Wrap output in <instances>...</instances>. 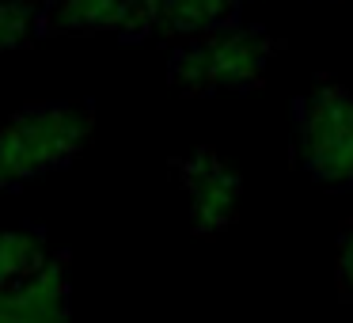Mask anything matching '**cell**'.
Here are the masks:
<instances>
[{
  "instance_id": "cell-1",
  "label": "cell",
  "mask_w": 353,
  "mask_h": 323,
  "mask_svg": "<svg viewBox=\"0 0 353 323\" xmlns=\"http://www.w3.org/2000/svg\"><path fill=\"white\" fill-rule=\"evenodd\" d=\"M95 133L88 103H34L0 122V190L72 164Z\"/></svg>"
},
{
  "instance_id": "cell-2",
  "label": "cell",
  "mask_w": 353,
  "mask_h": 323,
  "mask_svg": "<svg viewBox=\"0 0 353 323\" xmlns=\"http://www.w3.org/2000/svg\"><path fill=\"white\" fill-rule=\"evenodd\" d=\"M274 39L262 27H221L186 39L171 54V84L183 95L251 92L266 80Z\"/></svg>"
},
{
  "instance_id": "cell-3",
  "label": "cell",
  "mask_w": 353,
  "mask_h": 323,
  "mask_svg": "<svg viewBox=\"0 0 353 323\" xmlns=\"http://www.w3.org/2000/svg\"><path fill=\"white\" fill-rule=\"evenodd\" d=\"M296 148L307 175L323 186H353V92L315 80L296 107Z\"/></svg>"
},
{
  "instance_id": "cell-4",
  "label": "cell",
  "mask_w": 353,
  "mask_h": 323,
  "mask_svg": "<svg viewBox=\"0 0 353 323\" xmlns=\"http://www.w3.org/2000/svg\"><path fill=\"white\" fill-rule=\"evenodd\" d=\"M179 186L186 194V209H190V228L201 236L224 232L239 217V194L243 183L239 175L213 153V148H198L186 160L175 164Z\"/></svg>"
},
{
  "instance_id": "cell-5",
  "label": "cell",
  "mask_w": 353,
  "mask_h": 323,
  "mask_svg": "<svg viewBox=\"0 0 353 323\" xmlns=\"http://www.w3.org/2000/svg\"><path fill=\"white\" fill-rule=\"evenodd\" d=\"M163 0H54L42 8L46 35H99L114 31L122 39H145L160 23Z\"/></svg>"
},
{
  "instance_id": "cell-6",
  "label": "cell",
  "mask_w": 353,
  "mask_h": 323,
  "mask_svg": "<svg viewBox=\"0 0 353 323\" xmlns=\"http://www.w3.org/2000/svg\"><path fill=\"white\" fill-rule=\"evenodd\" d=\"M69 259L50 255L34 277L0 285V323H69Z\"/></svg>"
},
{
  "instance_id": "cell-7",
  "label": "cell",
  "mask_w": 353,
  "mask_h": 323,
  "mask_svg": "<svg viewBox=\"0 0 353 323\" xmlns=\"http://www.w3.org/2000/svg\"><path fill=\"white\" fill-rule=\"evenodd\" d=\"M239 4L243 0H163L156 35L171 42H186L205 31H221V27L236 23Z\"/></svg>"
},
{
  "instance_id": "cell-8",
  "label": "cell",
  "mask_w": 353,
  "mask_h": 323,
  "mask_svg": "<svg viewBox=\"0 0 353 323\" xmlns=\"http://www.w3.org/2000/svg\"><path fill=\"white\" fill-rule=\"evenodd\" d=\"M50 262L42 228H4L0 232V285H19Z\"/></svg>"
},
{
  "instance_id": "cell-9",
  "label": "cell",
  "mask_w": 353,
  "mask_h": 323,
  "mask_svg": "<svg viewBox=\"0 0 353 323\" xmlns=\"http://www.w3.org/2000/svg\"><path fill=\"white\" fill-rule=\"evenodd\" d=\"M42 31V8L31 0H0V54L27 50Z\"/></svg>"
},
{
  "instance_id": "cell-10",
  "label": "cell",
  "mask_w": 353,
  "mask_h": 323,
  "mask_svg": "<svg viewBox=\"0 0 353 323\" xmlns=\"http://www.w3.org/2000/svg\"><path fill=\"white\" fill-rule=\"evenodd\" d=\"M338 282H342V293L353 300V224H345L338 236Z\"/></svg>"
}]
</instances>
